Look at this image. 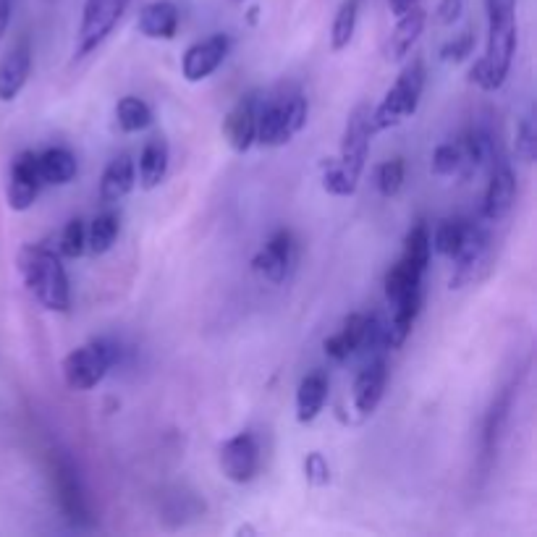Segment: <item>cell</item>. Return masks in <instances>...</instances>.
Listing matches in <instances>:
<instances>
[{
  "label": "cell",
  "instance_id": "6da1fadb",
  "mask_svg": "<svg viewBox=\"0 0 537 537\" xmlns=\"http://www.w3.org/2000/svg\"><path fill=\"white\" fill-rule=\"evenodd\" d=\"M517 0H488V53L469 69V79L485 92L501 90L517 50Z\"/></svg>",
  "mask_w": 537,
  "mask_h": 537
},
{
  "label": "cell",
  "instance_id": "7a4b0ae2",
  "mask_svg": "<svg viewBox=\"0 0 537 537\" xmlns=\"http://www.w3.org/2000/svg\"><path fill=\"white\" fill-rule=\"evenodd\" d=\"M370 113V105L354 108L344 126V137H341V158L325 168L323 189L333 197H352L357 192L359 179L365 173L367 152H370Z\"/></svg>",
  "mask_w": 537,
  "mask_h": 537
},
{
  "label": "cell",
  "instance_id": "3957f363",
  "mask_svg": "<svg viewBox=\"0 0 537 537\" xmlns=\"http://www.w3.org/2000/svg\"><path fill=\"white\" fill-rule=\"evenodd\" d=\"M19 273L24 278V286L37 302L50 312H69L71 307V286L69 273L63 268L61 257L50 252L42 244H24L19 249Z\"/></svg>",
  "mask_w": 537,
  "mask_h": 537
},
{
  "label": "cell",
  "instance_id": "277c9868",
  "mask_svg": "<svg viewBox=\"0 0 537 537\" xmlns=\"http://www.w3.org/2000/svg\"><path fill=\"white\" fill-rule=\"evenodd\" d=\"M307 97L302 92H281L257 105V137L262 147H283L297 137L307 124Z\"/></svg>",
  "mask_w": 537,
  "mask_h": 537
},
{
  "label": "cell",
  "instance_id": "5b68a950",
  "mask_svg": "<svg viewBox=\"0 0 537 537\" xmlns=\"http://www.w3.org/2000/svg\"><path fill=\"white\" fill-rule=\"evenodd\" d=\"M422 90H425V61L420 56H414L412 61L401 69L399 79L393 82L391 90L386 92L383 103L370 113L372 134L375 131L391 129L399 126L404 118L414 116L420 108Z\"/></svg>",
  "mask_w": 537,
  "mask_h": 537
},
{
  "label": "cell",
  "instance_id": "8992f818",
  "mask_svg": "<svg viewBox=\"0 0 537 537\" xmlns=\"http://www.w3.org/2000/svg\"><path fill=\"white\" fill-rule=\"evenodd\" d=\"M118 359V346L111 338H92L63 359V380L71 391H92L105 380Z\"/></svg>",
  "mask_w": 537,
  "mask_h": 537
},
{
  "label": "cell",
  "instance_id": "52a82bcc",
  "mask_svg": "<svg viewBox=\"0 0 537 537\" xmlns=\"http://www.w3.org/2000/svg\"><path fill=\"white\" fill-rule=\"evenodd\" d=\"M50 475H53V485H56V496L58 503H61L63 517L69 519L74 527H90V503H87V496H84V485L79 480L76 464L71 462V456L66 451H53L50 454Z\"/></svg>",
  "mask_w": 537,
  "mask_h": 537
},
{
  "label": "cell",
  "instance_id": "ba28073f",
  "mask_svg": "<svg viewBox=\"0 0 537 537\" xmlns=\"http://www.w3.org/2000/svg\"><path fill=\"white\" fill-rule=\"evenodd\" d=\"M131 0H87L82 11V24H79V45H76V58L90 56L108 40L121 16L126 14Z\"/></svg>",
  "mask_w": 537,
  "mask_h": 537
},
{
  "label": "cell",
  "instance_id": "9c48e42d",
  "mask_svg": "<svg viewBox=\"0 0 537 537\" xmlns=\"http://www.w3.org/2000/svg\"><path fill=\"white\" fill-rule=\"evenodd\" d=\"M218 462H221L223 477L236 485H247L255 480L260 472V446H257L255 435L239 433L228 438L221 446Z\"/></svg>",
  "mask_w": 537,
  "mask_h": 537
},
{
  "label": "cell",
  "instance_id": "30bf717a",
  "mask_svg": "<svg viewBox=\"0 0 537 537\" xmlns=\"http://www.w3.org/2000/svg\"><path fill=\"white\" fill-rule=\"evenodd\" d=\"M42 189L40 166H37V152L24 150L11 160L8 171V207L16 213H24L35 205L37 194Z\"/></svg>",
  "mask_w": 537,
  "mask_h": 537
},
{
  "label": "cell",
  "instance_id": "8fae6325",
  "mask_svg": "<svg viewBox=\"0 0 537 537\" xmlns=\"http://www.w3.org/2000/svg\"><path fill=\"white\" fill-rule=\"evenodd\" d=\"M517 200V176L503 158L490 163V181L485 189V202H482V218L490 223L501 221L509 215Z\"/></svg>",
  "mask_w": 537,
  "mask_h": 537
},
{
  "label": "cell",
  "instance_id": "7c38bea8",
  "mask_svg": "<svg viewBox=\"0 0 537 537\" xmlns=\"http://www.w3.org/2000/svg\"><path fill=\"white\" fill-rule=\"evenodd\" d=\"M228 50H231L228 35H210L205 40L194 42L192 48L184 53V61H181L186 82H202L210 74H215L228 58Z\"/></svg>",
  "mask_w": 537,
  "mask_h": 537
},
{
  "label": "cell",
  "instance_id": "4fadbf2b",
  "mask_svg": "<svg viewBox=\"0 0 537 537\" xmlns=\"http://www.w3.org/2000/svg\"><path fill=\"white\" fill-rule=\"evenodd\" d=\"M511 401H514V386H506L501 393H498L496 399H493L488 414H485V422H482V443H480L482 477H488L490 467H493V459H496L498 454L503 430H506V422H509Z\"/></svg>",
  "mask_w": 537,
  "mask_h": 537
},
{
  "label": "cell",
  "instance_id": "5bb4252c",
  "mask_svg": "<svg viewBox=\"0 0 537 537\" xmlns=\"http://www.w3.org/2000/svg\"><path fill=\"white\" fill-rule=\"evenodd\" d=\"M488 249H490L488 228L482 226V223L467 221L462 244H459V249H456L454 257H451L456 265V273L454 278H451V286H454V289H462V283L475 281V268L477 265H482V260L488 255Z\"/></svg>",
  "mask_w": 537,
  "mask_h": 537
},
{
  "label": "cell",
  "instance_id": "9a60e30c",
  "mask_svg": "<svg viewBox=\"0 0 537 537\" xmlns=\"http://www.w3.org/2000/svg\"><path fill=\"white\" fill-rule=\"evenodd\" d=\"M291 262H294V236L291 231L281 228L276 234L265 241V247L260 249L252 260L255 273H260L265 281L270 283H283L289 276Z\"/></svg>",
  "mask_w": 537,
  "mask_h": 537
},
{
  "label": "cell",
  "instance_id": "2e32d148",
  "mask_svg": "<svg viewBox=\"0 0 537 537\" xmlns=\"http://www.w3.org/2000/svg\"><path fill=\"white\" fill-rule=\"evenodd\" d=\"M32 74V42L21 37L0 61V103H14Z\"/></svg>",
  "mask_w": 537,
  "mask_h": 537
},
{
  "label": "cell",
  "instance_id": "e0dca14e",
  "mask_svg": "<svg viewBox=\"0 0 537 537\" xmlns=\"http://www.w3.org/2000/svg\"><path fill=\"white\" fill-rule=\"evenodd\" d=\"M257 105H260V95L249 92L228 111L226 121H223V134H226L228 145L234 147L236 152H247L249 147L255 145Z\"/></svg>",
  "mask_w": 537,
  "mask_h": 537
},
{
  "label": "cell",
  "instance_id": "ac0fdd59",
  "mask_svg": "<svg viewBox=\"0 0 537 537\" xmlns=\"http://www.w3.org/2000/svg\"><path fill=\"white\" fill-rule=\"evenodd\" d=\"M388 383V365L383 357H372L354 380V407L359 414H372L383 401Z\"/></svg>",
  "mask_w": 537,
  "mask_h": 537
},
{
  "label": "cell",
  "instance_id": "d6986e66",
  "mask_svg": "<svg viewBox=\"0 0 537 537\" xmlns=\"http://www.w3.org/2000/svg\"><path fill=\"white\" fill-rule=\"evenodd\" d=\"M137 27L150 40H173L179 32V8L171 0H152L139 11Z\"/></svg>",
  "mask_w": 537,
  "mask_h": 537
},
{
  "label": "cell",
  "instance_id": "ffe728a7",
  "mask_svg": "<svg viewBox=\"0 0 537 537\" xmlns=\"http://www.w3.org/2000/svg\"><path fill=\"white\" fill-rule=\"evenodd\" d=\"M134 181H137V168H134V160L121 152L118 158H113L103 171V179H100V202L103 205H116L126 197V194L134 189Z\"/></svg>",
  "mask_w": 537,
  "mask_h": 537
},
{
  "label": "cell",
  "instance_id": "44dd1931",
  "mask_svg": "<svg viewBox=\"0 0 537 537\" xmlns=\"http://www.w3.org/2000/svg\"><path fill=\"white\" fill-rule=\"evenodd\" d=\"M396 29H393L391 40H388V61H401V58H407L412 53L414 42L420 40L422 29L427 24V14L425 8L414 6L409 8L407 14L396 16Z\"/></svg>",
  "mask_w": 537,
  "mask_h": 537
},
{
  "label": "cell",
  "instance_id": "7402d4cb",
  "mask_svg": "<svg viewBox=\"0 0 537 537\" xmlns=\"http://www.w3.org/2000/svg\"><path fill=\"white\" fill-rule=\"evenodd\" d=\"M328 391H331V383L323 370L304 375L297 391V420L302 425L317 420V414L323 412L325 401H328Z\"/></svg>",
  "mask_w": 537,
  "mask_h": 537
},
{
  "label": "cell",
  "instance_id": "603a6c76",
  "mask_svg": "<svg viewBox=\"0 0 537 537\" xmlns=\"http://www.w3.org/2000/svg\"><path fill=\"white\" fill-rule=\"evenodd\" d=\"M365 325H367V315L362 312H354L344 320L341 331L333 333L331 338H325V354L333 359V362H346L349 357L359 352L362 346V336H365Z\"/></svg>",
  "mask_w": 537,
  "mask_h": 537
},
{
  "label": "cell",
  "instance_id": "cb8c5ba5",
  "mask_svg": "<svg viewBox=\"0 0 537 537\" xmlns=\"http://www.w3.org/2000/svg\"><path fill=\"white\" fill-rule=\"evenodd\" d=\"M37 166H40L42 184L53 186H66L76 179V158L74 152L66 150V147H48L45 152L37 155Z\"/></svg>",
  "mask_w": 537,
  "mask_h": 537
},
{
  "label": "cell",
  "instance_id": "d4e9b609",
  "mask_svg": "<svg viewBox=\"0 0 537 537\" xmlns=\"http://www.w3.org/2000/svg\"><path fill=\"white\" fill-rule=\"evenodd\" d=\"M168 160H171V150H168L166 139H147V145L142 147V155H139V181L145 189H155L160 181L166 179Z\"/></svg>",
  "mask_w": 537,
  "mask_h": 537
},
{
  "label": "cell",
  "instance_id": "484cf974",
  "mask_svg": "<svg viewBox=\"0 0 537 537\" xmlns=\"http://www.w3.org/2000/svg\"><path fill=\"white\" fill-rule=\"evenodd\" d=\"M422 276L417 268L407 265L404 260H396L391 265V270L386 273V299L388 304L399 302V299L409 297L414 291H422Z\"/></svg>",
  "mask_w": 537,
  "mask_h": 537
},
{
  "label": "cell",
  "instance_id": "4316f807",
  "mask_svg": "<svg viewBox=\"0 0 537 537\" xmlns=\"http://www.w3.org/2000/svg\"><path fill=\"white\" fill-rule=\"evenodd\" d=\"M118 231H121V218L113 210H105V213L95 215V221L87 228V249L92 255H105L111 252V247L116 244Z\"/></svg>",
  "mask_w": 537,
  "mask_h": 537
},
{
  "label": "cell",
  "instance_id": "83f0119b",
  "mask_svg": "<svg viewBox=\"0 0 537 537\" xmlns=\"http://www.w3.org/2000/svg\"><path fill=\"white\" fill-rule=\"evenodd\" d=\"M430 252H433V247H430V228H427L425 221L414 223L409 228L407 239H404V252H401L399 260H404L407 265L425 273L427 265H430Z\"/></svg>",
  "mask_w": 537,
  "mask_h": 537
},
{
  "label": "cell",
  "instance_id": "f1b7e54d",
  "mask_svg": "<svg viewBox=\"0 0 537 537\" xmlns=\"http://www.w3.org/2000/svg\"><path fill=\"white\" fill-rule=\"evenodd\" d=\"M116 118L121 131H126V134H137V131H145L147 126L152 124V111L142 97L129 95L116 105Z\"/></svg>",
  "mask_w": 537,
  "mask_h": 537
},
{
  "label": "cell",
  "instance_id": "f546056e",
  "mask_svg": "<svg viewBox=\"0 0 537 537\" xmlns=\"http://www.w3.org/2000/svg\"><path fill=\"white\" fill-rule=\"evenodd\" d=\"M357 19H359V0H344L338 8L336 19H333V32H331V48L344 50L349 48V42L354 40L357 32Z\"/></svg>",
  "mask_w": 537,
  "mask_h": 537
},
{
  "label": "cell",
  "instance_id": "4dcf8cb0",
  "mask_svg": "<svg viewBox=\"0 0 537 537\" xmlns=\"http://www.w3.org/2000/svg\"><path fill=\"white\" fill-rule=\"evenodd\" d=\"M464 228H467V218H446L435 226L433 236H430V247L443 257H454V252L462 244Z\"/></svg>",
  "mask_w": 537,
  "mask_h": 537
},
{
  "label": "cell",
  "instance_id": "1f68e13d",
  "mask_svg": "<svg viewBox=\"0 0 537 537\" xmlns=\"http://www.w3.org/2000/svg\"><path fill=\"white\" fill-rule=\"evenodd\" d=\"M404 176H407L404 158L386 160V163H380L378 171H375V186H378V192L383 194L386 200H391V197H396V194L401 192Z\"/></svg>",
  "mask_w": 537,
  "mask_h": 537
},
{
  "label": "cell",
  "instance_id": "d6a6232c",
  "mask_svg": "<svg viewBox=\"0 0 537 537\" xmlns=\"http://www.w3.org/2000/svg\"><path fill=\"white\" fill-rule=\"evenodd\" d=\"M58 252L69 260H76L87 252V226L82 218L66 223V228L61 231V241H58Z\"/></svg>",
  "mask_w": 537,
  "mask_h": 537
},
{
  "label": "cell",
  "instance_id": "836d02e7",
  "mask_svg": "<svg viewBox=\"0 0 537 537\" xmlns=\"http://www.w3.org/2000/svg\"><path fill=\"white\" fill-rule=\"evenodd\" d=\"M517 155L522 163H527V166H532L535 163V155H537V124H535V116L532 113H527V116H522V121H519L517 126Z\"/></svg>",
  "mask_w": 537,
  "mask_h": 537
},
{
  "label": "cell",
  "instance_id": "e575fe53",
  "mask_svg": "<svg viewBox=\"0 0 537 537\" xmlns=\"http://www.w3.org/2000/svg\"><path fill=\"white\" fill-rule=\"evenodd\" d=\"M462 168V150L459 142H443L433 152V173L435 176H454Z\"/></svg>",
  "mask_w": 537,
  "mask_h": 537
},
{
  "label": "cell",
  "instance_id": "d590c367",
  "mask_svg": "<svg viewBox=\"0 0 537 537\" xmlns=\"http://www.w3.org/2000/svg\"><path fill=\"white\" fill-rule=\"evenodd\" d=\"M472 50H475V32H472V29H464V32L454 35L448 42H443L441 61L462 63L472 56Z\"/></svg>",
  "mask_w": 537,
  "mask_h": 537
},
{
  "label": "cell",
  "instance_id": "8d00e7d4",
  "mask_svg": "<svg viewBox=\"0 0 537 537\" xmlns=\"http://www.w3.org/2000/svg\"><path fill=\"white\" fill-rule=\"evenodd\" d=\"M304 477L315 488H323V485L331 482V467H328L323 454H317V451L307 454V459H304Z\"/></svg>",
  "mask_w": 537,
  "mask_h": 537
},
{
  "label": "cell",
  "instance_id": "74e56055",
  "mask_svg": "<svg viewBox=\"0 0 537 537\" xmlns=\"http://www.w3.org/2000/svg\"><path fill=\"white\" fill-rule=\"evenodd\" d=\"M462 11H464V0H441L435 14H438V21H441V24L451 27V24L462 16Z\"/></svg>",
  "mask_w": 537,
  "mask_h": 537
},
{
  "label": "cell",
  "instance_id": "f35d334b",
  "mask_svg": "<svg viewBox=\"0 0 537 537\" xmlns=\"http://www.w3.org/2000/svg\"><path fill=\"white\" fill-rule=\"evenodd\" d=\"M11 14H14V0H0V40H3L8 24H11Z\"/></svg>",
  "mask_w": 537,
  "mask_h": 537
},
{
  "label": "cell",
  "instance_id": "ab89813d",
  "mask_svg": "<svg viewBox=\"0 0 537 537\" xmlns=\"http://www.w3.org/2000/svg\"><path fill=\"white\" fill-rule=\"evenodd\" d=\"M388 3H391V14H393V16L407 14L409 8L420 6V0H388Z\"/></svg>",
  "mask_w": 537,
  "mask_h": 537
}]
</instances>
